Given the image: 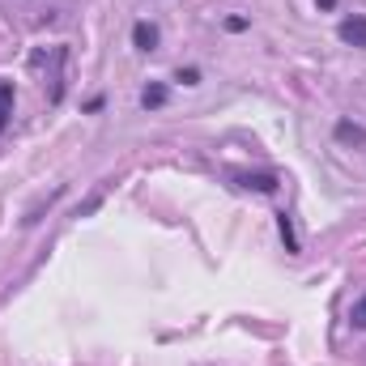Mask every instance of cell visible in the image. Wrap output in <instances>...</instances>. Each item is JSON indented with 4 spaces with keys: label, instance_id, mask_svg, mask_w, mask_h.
<instances>
[{
    "label": "cell",
    "instance_id": "1",
    "mask_svg": "<svg viewBox=\"0 0 366 366\" xmlns=\"http://www.w3.org/2000/svg\"><path fill=\"white\" fill-rule=\"evenodd\" d=\"M337 39H341L345 47H358V51H366V13H350V17H341Z\"/></svg>",
    "mask_w": 366,
    "mask_h": 366
},
{
    "label": "cell",
    "instance_id": "2",
    "mask_svg": "<svg viewBox=\"0 0 366 366\" xmlns=\"http://www.w3.org/2000/svg\"><path fill=\"white\" fill-rule=\"evenodd\" d=\"M132 47L137 51H154L158 47V26L154 21H137L132 26Z\"/></svg>",
    "mask_w": 366,
    "mask_h": 366
},
{
    "label": "cell",
    "instance_id": "4",
    "mask_svg": "<svg viewBox=\"0 0 366 366\" xmlns=\"http://www.w3.org/2000/svg\"><path fill=\"white\" fill-rule=\"evenodd\" d=\"M337 141H341V145H366V124L341 119V124H337Z\"/></svg>",
    "mask_w": 366,
    "mask_h": 366
},
{
    "label": "cell",
    "instance_id": "11",
    "mask_svg": "<svg viewBox=\"0 0 366 366\" xmlns=\"http://www.w3.org/2000/svg\"><path fill=\"white\" fill-rule=\"evenodd\" d=\"M315 9H324V13H332V9H337V0H315Z\"/></svg>",
    "mask_w": 366,
    "mask_h": 366
},
{
    "label": "cell",
    "instance_id": "8",
    "mask_svg": "<svg viewBox=\"0 0 366 366\" xmlns=\"http://www.w3.org/2000/svg\"><path fill=\"white\" fill-rule=\"evenodd\" d=\"M350 324H354V328H366V294L362 298H354V307H350Z\"/></svg>",
    "mask_w": 366,
    "mask_h": 366
},
{
    "label": "cell",
    "instance_id": "3",
    "mask_svg": "<svg viewBox=\"0 0 366 366\" xmlns=\"http://www.w3.org/2000/svg\"><path fill=\"white\" fill-rule=\"evenodd\" d=\"M239 183L247 187V192H260V196H273L277 192V175H269V171H247V175H239Z\"/></svg>",
    "mask_w": 366,
    "mask_h": 366
},
{
    "label": "cell",
    "instance_id": "10",
    "mask_svg": "<svg viewBox=\"0 0 366 366\" xmlns=\"http://www.w3.org/2000/svg\"><path fill=\"white\" fill-rule=\"evenodd\" d=\"M247 26H252V21H247V17H226V30H230V34H243V30H247Z\"/></svg>",
    "mask_w": 366,
    "mask_h": 366
},
{
    "label": "cell",
    "instance_id": "6",
    "mask_svg": "<svg viewBox=\"0 0 366 366\" xmlns=\"http://www.w3.org/2000/svg\"><path fill=\"white\" fill-rule=\"evenodd\" d=\"M141 107H145V111L167 107V86H145V90H141Z\"/></svg>",
    "mask_w": 366,
    "mask_h": 366
},
{
    "label": "cell",
    "instance_id": "7",
    "mask_svg": "<svg viewBox=\"0 0 366 366\" xmlns=\"http://www.w3.org/2000/svg\"><path fill=\"white\" fill-rule=\"evenodd\" d=\"M9 111H13V86H9V81H0V128L9 124Z\"/></svg>",
    "mask_w": 366,
    "mask_h": 366
},
{
    "label": "cell",
    "instance_id": "9",
    "mask_svg": "<svg viewBox=\"0 0 366 366\" xmlns=\"http://www.w3.org/2000/svg\"><path fill=\"white\" fill-rule=\"evenodd\" d=\"M175 81H179V86H200V69H179Z\"/></svg>",
    "mask_w": 366,
    "mask_h": 366
},
{
    "label": "cell",
    "instance_id": "5",
    "mask_svg": "<svg viewBox=\"0 0 366 366\" xmlns=\"http://www.w3.org/2000/svg\"><path fill=\"white\" fill-rule=\"evenodd\" d=\"M277 230H281V239H285V252H302L298 247V234H294V222H290V213H277Z\"/></svg>",
    "mask_w": 366,
    "mask_h": 366
}]
</instances>
